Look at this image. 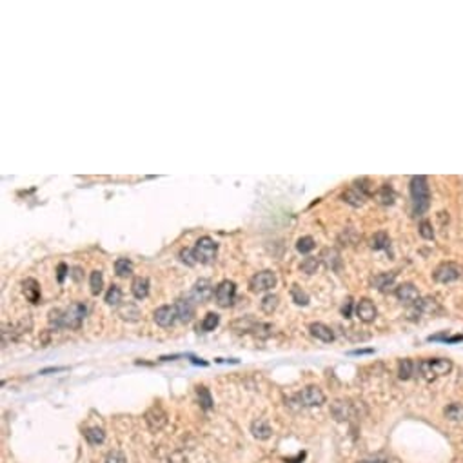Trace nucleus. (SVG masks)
<instances>
[{
  "label": "nucleus",
  "mask_w": 463,
  "mask_h": 463,
  "mask_svg": "<svg viewBox=\"0 0 463 463\" xmlns=\"http://www.w3.org/2000/svg\"><path fill=\"white\" fill-rule=\"evenodd\" d=\"M251 432H253V436L256 439H269L273 436L271 425H269L267 419H263V418L254 419L253 423H251Z\"/></svg>",
  "instance_id": "a211bd4d"
},
{
  "label": "nucleus",
  "mask_w": 463,
  "mask_h": 463,
  "mask_svg": "<svg viewBox=\"0 0 463 463\" xmlns=\"http://www.w3.org/2000/svg\"><path fill=\"white\" fill-rule=\"evenodd\" d=\"M331 414L336 421H345L352 416V405L345 400H338L331 405Z\"/></svg>",
  "instance_id": "dca6fc26"
},
{
  "label": "nucleus",
  "mask_w": 463,
  "mask_h": 463,
  "mask_svg": "<svg viewBox=\"0 0 463 463\" xmlns=\"http://www.w3.org/2000/svg\"><path fill=\"white\" fill-rule=\"evenodd\" d=\"M196 394H198V401H200L202 409L209 410L211 407H213V398H211V392H209L207 387H198Z\"/></svg>",
  "instance_id": "e433bc0d"
},
{
  "label": "nucleus",
  "mask_w": 463,
  "mask_h": 463,
  "mask_svg": "<svg viewBox=\"0 0 463 463\" xmlns=\"http://www.w3.org/2000/svg\"><path fill=\"white\" fill-rule=\"evenodd\" d=\"M213 293H215L213 283H211L209 280L202 278V280H198V282L195 283V287L191 289V298L202 303V302H207V300L213 296Z\"/></svg>",
  "instance_id": "9b49d317"
},
{
  "label": "nucleus",
  "mask_w": 463,
  "mask_h": 463,
  "mask_svg": "<svg viewBox=\"0 0 463 463\" xmlns=\"http://www.w3.org/2000/svg\"><path fill=\"white\" fill-rule=\"evenodd\" d=\"M389 245H390L389 234L383 233V231L376 233L374 236L370 238V247L374 249V251H383V249H389Z\"/></svg>",
  "instance_id": "c85d7f7f"
},
{
  "label": "nucleus",
  "mask_w": 463,
  "mask_h": 463,
  "mask_svg": "<svg viewBox=\"0 0 463 463\" xmlns=\"http://www.w3.org/2000/svg\"><path fill=\"white\" fill-rule=\"evenodd\" d=\"M376 198H378V202H380L381 205H392L396 200V193L389 184H383L380 189H378V193H376Z\"/></svg>",
  "instance_id": "393cba45"
},
{
  "label": "nucleus",
  "mask_w": 463,
  "mask_h": 463,
  "mask_svg": "<svg viewBox=\"0 0 463 463\" xmlns=\"http://www.w3.org/2000/svg\"><path fill=\"white\" fill-rule=\"evenodd\" d=\"M394 278H396V273H380V274H376V276H372L370 285L374 289H378L380 293H385L387 289L392 287Z\"/></svg>",
  "instance_id": "412c9836"
},
{
  "label": "nucleus",
  "mask_w": 463,
  "mask_h": 463,
  "mask_svg": "<svg viewBox=\"0 0 463 463\" xmlns=\"http://www.w3.org/2000/svg\"><path fill=\"white\" fill-rule=\"evenodd\" d=\"M309 332H311L312 338H316L320 341H325V343H331L334 340V332H332L331 327H327L325 323L314 322L309 325Z\"/></svg>",
  "instance_id": "2eb2a0df"
},
{
  "label": "nucleus",
  "mask_w": 463,
  "mask_h": 463,
  "mask_svg": "<svg viewBox=\"0 0 463 463\" xmlns=\"http://www.w3.org/2000/svg\"><path fill=\"white\" fill-rule=\"evenodd\" d=\"M291 298H293V302L296 303V305H302V307H305L309 303V294L305 293L300 285H296V283L291 287Z\"/></svg>",
  "instance_id": "473e14b6"
},
{
  "label": "nucleus",
  "mask_w": 463,
  "mask_h": 463,
  "mask_svg": "<svg viewBox=\"0 0 463 463\" xmlns=\"http://www.w3.org/2000/svg\"><path fill=\"white\" fill-rule=\"evenodd\" d=\"M180 260L185 263V265H189V267H193V265H196V256H195V251L193 249H182L180 251Z\"/></svg>",
  "instance_id": "a19ab883"
},
{
  "label": "nucleus",
  "mask_w": 463,
  "mask_h": 463,
  "mask_svg": "<svg viewBox=\"0 0 463 463\" xmlns=\"http://www.w3.org/2000/svg\"><path fill=\"white\" fill-rule=\"evenodd\" d=\"M463 274V269L459 267L458 263L452 262H445L439 263L438 267L434 269V280L439 283H452L456 280H459Z\"/></svg>",
  "instance_id": "423d86ee"
},
{
  "label": "nucleus",
  "mask_w": 463,
  "mask_h": 463,
  "mask_svg": "<svg viewBox=\"0 0 463 463\" xmlns=\"http://www.w3.org/2000/svg\"><path fill=\"white\" fill-rule=\"evenodd\" d=\"M410 198H412V213L421 216L430 205L429 182L425 176H412L410 178Z\"/></svg>",
  "instance_id": "f03ea898"
},
{
  "label": "nucleus",
  "mask_w": 463,
  "mask_h": 463,
  "mask_svg": "<svg viewBox=\"0 0 463 463\" xmlns=\"http://www.w3.org/2000/svg\"><path fill=\"white\" fill-rule=\"evenodd\" d=\"M365 198L367 195L363 193V191H360L356 185H352V187H349V189L341 195V200L347 202L349 205H352V207H360V205L365 204Z\"/></svg>",
  "instance_id": "aec40b11"
},
{
  "label": "nucleus",
  "mask_w": 463,
  "mask_h": 463,
  "mask_svg": "<svg viewBox=\"0 0 463 463\" xmlns=\"http://www.w3.org/2000/svg\"><path fill=\"white\" fill-rule=\"evenodd\" d=\"M106 463H126V456L118 450H111V452L106 456Z\"/></svg>",
  "instance_id": "79ce46f5"
},
{
  "label": "nucleus",
  "mask_w": 463,
  "mask_h": 463,
  "mask_svg": "<svg viewBox=\"0 0 463 463\" xmlns=\"http://www.w3.org/2000/svg\"><path fill=\"white\" fill-rule=\"evenodd\" d=\"M118 316L126 322H138L140 320V309L135 303H124L118 307Z\"/></svg>",
  "instance_id": "5701e85b"
},
{
  "label": "nucleus",
  "mask_w": 463,
  "mask_h": 463,
  "mask_svg": "<svg viewBox=\"0 0 463 463\" xmlns=\"http://www.w3.org/2000/svg\"><path fill=\"white\" fill-rule=\"evenodd\" d=\"M450 370H452V361L447 358H429V360H421L416 363V372L427 381L438 376L448 374Z\"/></svg>",
  "instance_id": "7ed1b4c3"
},
{
  "label": "nucleus",
  "mask_w": 463,
  "mask_h": 463,
  "mask_svg": "<svg viewBox=\"0 0 463 463\" xmlns=\"http://www.w3.org/2000/svg\"><path fill=\"white\" fill-rule=\"evenodd\" d=\"M218 323H220V316H218V314H216V312H207V314H205V318L202 320L200 327H202V331H204V332H211V331H215L216 327H218Z\"/></svg>",
  "instance_id": "72a5a7b5"
},
{
  "label": "nucleus",
  "mask_w": 463,
  "mask_h": 463,
  "mask_svg": "<svg viewBox=\"0 0 463 463\" xmlns=\"http://www.w3.org/2000/svg\"><path fill=\"white\" fill-rule=\"evenodd\" d=\"M296 401L302 407H320V405L325 403V394H323V390L320 387L309 385L298 392Z\"/></svg>",
  "instance_id": "39448f33"
},
{
  "label": "nucleus",
  "mask_w": 463,
  "mask_h": 463,
  "mask_svg": "<svg viewBox=\"0 0 463 463\" xmlns=\"http://www.w3.org/2000/svg\"><path fill=\"white\" fill-rule=\"evenodd\" d=\"M360 463H381L380 459H363V461H360Z\"/></svg>",
  "instance_id": "8fccbe9b"
},
{
  "label": "nucleus",
  "mask_w": 463,
  "mask_h": 463,
  "mask_svg": "<svg viewBox=\"0 0 463 463\" xmlns=\"http://www.w3.org/2000/svg\"><path fill=\"white\" fill-rule=\"evenodd\" d=\"M195 256L196 262L200 263H211L213 260L216 258V251H218V244L211 236H202V238L196 240L195 247Z\"/></svg>",
  "instance_id": "20e7f679"
},
{
  "label": "nucleus",
  "mask_w": 463,
  "mask_h": 463,
  "mask_svg": "<svg viewBox=\"0 0 463 463\" xmlns=\"http://www.w3.org/2000/svg\"><path fill=\"white\" fill-rule=\"evenodd\" d=\"M358 238V233L354 231V227H347L343 233L340 234V242H345L343 245H352Z\"/></svg>",
  "instance_id": "ea45409f"
},
{
  "label": "nucleus",
  "mask_w": 463,
  "mask_h": 463,
  "mask_svg": "<svg viewBox=\"0 0 463 463\" xmlns=\"http://www.w3.org/2000/svg\"><path fill=\"white\" fill-rule=\"evenodd\" d=\"M88 314V305L84 303H71L68 309H55L49 312V323L55 329H78L82 325L84 318Z\"/></svg>",
  "instance_id": "f257e3e1"
},
{
  "label": "nucleus",
  "mask_w": 463,
  "mask_h": 463,
  "mask_svg": "<svg viewBox=\"0 0 463 463\" xmlns=\"http://www.w3.org/2000/svg\"><path fill=\"white\" fill-rule=\"evenodd\" d=\"M396 298L405 305H414L419 300V293L414 283H401L396 287Z\"/></svg>",
  "instance_id": "9d476101"
},
{
  "label": "nucleus",
  "mask_w": 463,
  "mask_h": 463,
  "mask_svg": "<svg viewBox=\"0 0 463 463\" xmlns=\"http://www.w3.org/2000/svg\"><path fill=\"white\" fill-rule=\"evenodd\" d=\"M191 361H193L195 365H207V361H204V360H198V358H195V356H191Z\"/></svg>",
  "instance_id": "09e8293b"
},
{
  "label": "nucleus",
  "mask_w": 463,
  "mask_h": 463,
  "mask_svg": "<svg viewBox=\"0 0 463 463\" xmlns=\"http://www.w3.org/2000/svg\"><path fill=\"white\" fill-rule=\"evenodd\" d=\"M274 285H276V274L273 271H260L249 282V287L253 293H265V291H271Z\"/></svg>",
  "instance_id": "0eeeda50"
},
{
  "label": "nucleus",
  "mask_w": 463,
  "mask_h": 463,
  "mask_svg": "<svg viewBox=\"0 0 463 463\" xmlns=\"http://www.w3.org/2000/svg\"><path fill=\"white\" fill-rule=\"evenodd\" d=\"M456 341H463L461 334H456V336H448L447 338V343H456Z\"/></svg>",
  "instance_id": "49530a36"
},
{
  "label": "nucleus",
  "mask_w": 463,
  "mask_h": 463,
  "mask_svg": "<svg viewBox=\"0 0 463 463\" xmlns=\"http://www.w3.org/2000/svg\"><path fill=\"white\" fill-rule=\"evenodd\" d=\"M59 370H64V367H49V369L42 370V374H48V372H59Z\"/></svg>",
  "instance_id": "de8ad7c7"
},
{
  "label": "nucleus",
  "mask_w": 463,
  "mask_h": 463,
  "mask_svg": "<svg viewBox=\"0 0 463 463\" xmlns=\"http://www.w3.org/2000/svg\"><path fill=\"white\" fill-rule=\"evenodd\" d=\"M318 267H320V258H314V256H307L300 263V271L305 274H314L318 271Z\"/></svg>",
  "instance_id": "f704fd0d"
},
{
  "label": "nucleus",
  "mask_w": 463,
  "mask_h": 463,
  "mask_svg": "<svg viewBox=\"0 0 463 463\" xmlns=\"http://www.w3.org/2000/svg\"><path fill=\"white\" fill-rule=\"evenodd\" d=\"M173 307H175L176 318L184 323L191 322L193 316H195V305H193V302H191L189 298H180V300H176Z\"/></svg>",
  "instance_id": "f8f14e48"
},
{
  "label": "nucleus",
  "mask_w": 463,
  "mask_h": 463,
  "mask_svg": "<svg viewBox=\"0 0 463 463\" xmlns=\"http://www.w3.org/2000/svg\"><path fill=\"white\" fill-rule=\"evenodd\" d=\"M84 436L88 439V443H91V445H100V443H104V439H106V432H104L100 427H89V429H86Z\"/></svg>",
  "instance_id": "cd10ccee"
},
{
  "label": "nucleus",
  "mask_w": 463,
  "mask_h": 463,
  "mask_svg": "<svg viewBox=\"0 0 463 463\" xmlns=\"http://www.w3.org/2000/svg\"><path fill=\"white\" fill-rule=\"evenodd\" d=\"M131 293L137 300H144L149 294V280L147 278L137 276L131 283Z\"/></svg>",
  "instance_id": "4be33fe9"
},
{
  "label": "nucleus",
  "mask_w": 463,
  "mask_h": 463,
  "mask_svg": "<svg viewBox=\"0 0 463 463\" xmlns=\"http://www.w3.org/2000/svg\"><path fill=\"white\" fill-rule=\"evenodd\" d=\"M443 414H445V418L450 419V421H463V403H459V401L448 403L447 407H445Z\"/></svg>",
  "instance_id": "a878e982"
},
{
  "label": "nucleus",
  "mask_w": 463,
  "mask_h": 463,
  "mask_svg": "<svg viewBox=\"0 0 463 463\" xmlns=\"http://www.w3.org/2000/svg\"><path fill=\"white\" fill-rule=\"evenodd\" d=\"M146 421L151 430H160L167 421V414L160 407H153L146 412Z\"/></svg>",
  "instance_id": "4468645a"
},
{
  "label": "nucleus",
  "mask_w": 463,
  "mask_h": 463,
  "mask_svg": "<svg viewBox=\"0 0 463 463\" xmlns=\"http://www.w3.org/2000/svg\"><path fill=\"white\" fill-rule=\"evenodd\" d=\"M115 273L120 278H127L133 274V262L127 258H118L115 262Z\"/></svg>",
  "instance_id": "7c9ffc66"
},
{
  "label": "nucleus",
  "mask_w": 463,
  "mask_h": 463,
  "mask_svg": "<svg viewBox=\"0 0 463 463\" xmlns=\"http://www.w3.org/2000/svg\"><path fill=\"white\" fill-rule=\"evenodd\" d=\"M412 374H416V361L409 360V358H403L398 363V378L400 380H409L412 378Z\"/></svg>",
  "instance_id": "b1692460"
},
{
  "label": "nucleus",
  "mask_w": 463,
  "mask_h": 463,
  "mask_svg": "<svg viewBox=\"0 0 463 463\" xmlns=\"http://www.w3.org/2000/svg\"><path fill=\"white\" fill-rule=\"evenodd\" d=\"M260 307H262L263 312L271 314V312L276 311V307H278V296H276V294H267V296H263L262 303H260Z\"/></svg>",
  "instance_id": "4c0bfd02"
},
{
  "label": "nucleus",
  "mask_w": 463,
  "mask_h": 463,
  "mask_svg": "<svg viewBox=\"0 0 463 463\" xmlns=\"http://www.w3.org/2000/svg\"><path fill=\"white\" fill-rule=\"evenodd\" d=\"M354 302H352V298H347L345 300V303L341 305V314L345 318H351L352 316V311H354Z\"/></svg>",
  "instance_id": "37998d69"
},
{
  "label": "nucleus",
  "mask_w": 463,
  "mask_h": 463,
  "mask_svg": "<svg viewBox=\"0 0 463 463\" xmlns=\"http://www.w3.org/2000/svg\"><path fill=\"white\" fill-rule=\"evenodd\" d=\"M22 291H24V296L28 302L31 303L40 302V285L35 278H28V280L22 282Z\"/></svg>",
  "instance_id": "6ab92c4d"
},
{
  "label": "nucleus",
  "mask_w": 463,
  "mask_h": 463,
  "mask_svg": "<svg viewBox=\"0 0 463 463\" xmlns=\"http://www.w3.org/2000/svg\"><path fill=\"white\" fill-rule=\"evenodd\" d=\"M89 287H91V293L95 294V296H98V294L102 293V289H104L102 271H93L91 276H89Z\"/></svg>",
  "instance_id": "c756f323"
},
{
  "label": "nucleus",
  "mask_w": 463,
  "mask_h": 463,
  "mask_svg": "<svg viewBox=\"0 0 463 463\" xmlns=\"http://www.w3.org/2000/svg\"><path fill=\"white\" fill-rule=\"evenodd\" d=\"M120 302H122V289L113 283L108 289V293H106V303L115 307V305H120Z\"/></svg>",
  "instance_id": "2f4dec72"
},
{
  "label": "nucleus",
  "mask_w": 463,
  "mask_h": 463,
  "mask_svg": "<svg viewBox=\"0 0 463 463\" xmlns=\"http://www.w3.org/2000/svg\"><path fill=\"white\" fill-rule=\"evenodd\" d=\"M354 312L356 316L360 318L363 323H370L374 322L376 316H378V311H376V305L372 302H370L369 298H361L360 302L356 303L354 307Z\"/></svg>",
  "instance_id": "1a4fd4ad"
},
{
  "label": "nucleus",
  "mask_w": 463,
  "mask_h": 463,
  "mask_svg": "<svg viewBox=\"0 0 463 463\" xmlns=\"http://www.w3.org/2000/svg\"><path fill=\"white\" fill-rule=\"evenodd\" d=\"M352 356H360V354H372V349H356V351H351Z\"/></svg>",
  "instance_id": "a18cd8bd"
},
{
  "label": "nucleus",
  "mask_w": 463,
  "mask_h": 463,
  "mask_svg": "<svg viewBox=\"0 0 463 463\" xmlns=\"http://www.w3.org/2000/svg\"><path fill=\"white\" fill-rule=\"evenodd\" d=\"M314 245H316V242H314L312 236H302V238L296 242V251L302 254H309L312 249H314Z\"/></svg>",
  "instance_id": "c9c22d12"
},
{
  "label": "nucleus",
  "mask_w": 463,
  "mask_h": 463,
  "mask_svg": "<svg viewBox=\"0 0 463 463\" xmlns=\"http://www.w3.org/2000/svg\"><path fill=\"white\" fill-rule=\"evenodd\" d=\"M320 260H322L329 269H332V271H340L341 269V256H340V253H338V249H332V247L323 249L322 254H320Z\"/></svg>",
  "instance_id": "f3484780"
},
{
  "label": "nucleus",
  "mask_w": 463,
  "mask_h": 463,
  "mask_svg": "<svg viewBox=\"0 0 463 463\" xmlns=\"http://www.w3.org/2000/svg\"><path fill=\"white\" fill-rule=\"evenodd\" d=\"M438 309V303L434 298H419L418 302L414 303V312L416 314H423V312H432Z\"/></svg>",
  "instance_id": "bb28decb"
},
{
  "label": "nucleus",
  "mask_w": 463,
  "mask_h": 463,
  "mask_svg": "<svg viewBox=\"0 0 463 463\" xmlns=\"http://www.w3.org/2000/svg\"><path fill=\"white\" fill-rule=\"evenodd\" d=\"M69 273V267L66 265V263H59V267H57V280H59V283H64V280H66V276H68Z\"/></svg>",
  "instance_id": "c03bdc74"
},
{
  "label": "nucleus",
  "mask_w": 463,
  "mask_h": 463,
  "mask_svg": "<svg viewBox=\"0 0 463 463\" xmlns=\"http://www.w3.org/2000/svg\"><path fill=\"white\" fill-rule=\"evenodd\" d=\"M155 322L156 325L160 327H171L173 323H175V320H178L176 318V312H175V307H171V305H162V307H158L155 311Z\"/></svg>",
  "instance_id": "ddd939ff"
},
{
  "label": "nucleus",
  "mask_w": 463,
  "mask_h": 463,
  "mask_svg": "<svg viewBox=\"0 0 463 463\" xmlns=\"http://www.w3.org/2000/svg\"><path fill=\"white\" fill-rule=\"evenodd\" d=\"M418 233L421 238L425 240H432L434 238V229H432V224H430L429 220H421L418 225Z\"/></svg>",
  "instance_id": "58836bf2"
},
{
  "label": "nucleus",
  "mask_w": 463,
  "mask_h": 463,
  "mask_svg": "<svg viewBox=\"0 0 463 463\" xmlns=\"http://www.w3.org/2000/svg\"><path fill=\"white\" fill-rule=\"evenodd\" d=\"M215 298L220 307H229V305H233L234 298H236V285H234V282H231V280L220 282L218 287H216V291H215Z\"/></svg>",
  "instance_id": "6e6552de"
}]
</instances>
